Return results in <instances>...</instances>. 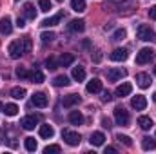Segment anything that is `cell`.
<instances>
[{
	"label": "cell",
	"mask_w": 156,
	"mask_h": 154,
	"mask_svg": "<svg viewBox=\"0 0 156 154\" xmlns=\"http://www.w3.org/2000/svg\"><path fill=\"white\" fill-rule=\"evenodd\" d=\"M136 37L140 40H144V42H153L156 38L154 31L151 29V26H147V24H142V26H138V29H136Z\"/></svg>",
	"instance_id": "6da1fadb"
},
{
	"label": "cell",
	"mask_w": 156,
	"mask_h": 154,
	"mask_svg": "<svg viewBox=\"0 0 156 154\" xmlns=\"http://www.w3.org/2000/svg\"><path fill=\"white\" fill-rule=\"evenodd\" d=\"M7 53H9V56H11L13 60L20 58V56L26 53V51H24V44H22V40H15V42H11L9 47H7Z\"/></svg>",
	"instance_id": "7a4b0ae2"
},
{
	"label": "cell",
	"mask_w": 156,
	"mask_h": 154,
	"mask_svg": "<svg viewBox=\"0 0 156 154\" xmlns=\"http://www.w3.org/2000/svg\"><path fill=\"white\" fill-rule=\"evenodd\" d=\"M62 138H64V142L67 143V145H71V147H76L78 143H80V134L75 132V131H69V129H64L62 131Z\"/></svg>",
	"instance_id": "3957f363"
},
{
	"label": "cell",
	"mask_w": 156,
	"mask_h": 154,
	"mask_svg": "<svg viewBox=\"0 0 156 154\" xmlns=\"http://www.w3.org/2000/svg\"><path fill=\"white\" fill-rule=\"evenodd\" d=\"M153 49L151 47H144V49H140L138 53H136V64H140V65H144V64H147V62H151L153 60Z\"/></svg>",
	"instance_id": "277c9868"
},
{
	"label": "cell",
	"mask_w": 156,
	"mask_h": 154,
	"mask_svg": "<svg viewBox=\"0 0 156 154\" xmlns=\"http://www.w3.org/2000/svg\"><path fill=\"white\" fill-rule=\"evenodd\" d=\"M37 123H38V116H35V114L24 116V118L20 120V125H22V129H26V131H33V129L37 127Z\"/></svg>",
	"instance_id": "5b68a950"
},
{
	"label": "cell",
	"mask_w": 156,
	"mask_h": 154,
	"mask_svg": "<svg viewBox=\"0 0 156 154\" xmlns=\"http://www.w3.org/2000/svg\"><path fill=\"white\" fill-rule=\"evenodd\" d=\"M115 120H116L118 125H129V113L123 109V107H116L115 109Z\"/></svg>",
	"instance_id": "8992f818"
},
{
	"label": "cell",
	"mask_w": 156,
	"mask_h": 154,
	"mask_svg": "<svg viewBox=\"0 0 156 154\" xmlns=\"http://www.w3.org/2000/svg\"><path fill=\"white\" fill-rule=\"evenodd\" d=\"M31 102H33V105H35V107H38V109L47 107V103H49V100H47V96H45L44 93H35V94H33V98H31Z\"/></svg>",
	"instance_id": "52a82bcc"
},
{
	"label": "cell",
	"mask_w": 156,
	"mask_h": 154,
	"mask_svg": "<svg viewBox=\"0 0 156 154\" xmlns=\"http://www.w3.org/2000/svg\"><path fill=\"white\" fill-rule=\"evenodd\" d=\"M125 75H127V71H125V69L113 67V69H109V71H107V80H109V82H118V80H122Z\"/></svg>",
	"instance_id": "ba28073f"
},
{
	"label": "cell",
	"mask_w": 156,
	"mask_h": 154,
	"mask_svg": "<svg viewBox=\"0 0 156 154\" xmlns=\"http://www.w3.org/2000/svg\"><path fill=\"white\" fill-rule=\"evenodd\" d=\"M127 56H129V51H127V49H122V47L115 49V51L109 54V58H111L113 62H123V60H127Z\"/></svg>",
	"instance_id": "9c48e42d"
},
{
	"label": "cell",
	"mask_w": 156,
	"mask_h": 154,
	"mask_svg": "<svg viewBox=\"0 0 156 154\" xmlns=\"http://www.w3.org/2000/svg\"><path fill=\"white\" fill-rule=\"evenodd\" d=\"M11 31H13L11 18H9V16H2V18H0V33H2V35H11Z\"/></svg>",
	"instance_id": "30bf717a"
},
{
	"label": "cell",
	"mask_w": 156,
	"mask_h": 154,
	"mask_svg": "<svg viewBox=\"0 0 156 154\" xmlns=\"http://www.w3.org/2000/svg\"><path fill=\"white\" fill-rule=\"evenodd\" d=\"M131 105H133V109H136V111H144L145 107H147V100H145V96H134L133 100H131Z\"/></svg>",
	"instance_id": "8fae6325"
},
{
	"label": "cell",
	"mask_w": 156,
	"mask_h": 154,
	"mask_svg": "<svg viewBox=\"0 0 156 154\" xmlns=\"http://www.w3.org/2000/svg\"><path fill=\"white\" fill-rule=\"evenodd\" d=\"M67 29L71 31V33H82L83 29H85V22L83 20H71L69 24H67Z\"/></svg>",
	"instance_id": "7c38bea8"
},
{
	"label": "cell",
	"mask_w": 156,
	"mask_h": 154,
	"mask_svg": "<svg viewBox=\"0 0 156 154\" xmlns=\"http://www.w3.org/2000/svg\"><path fill=\"white\" fill-rule=\"evenodd\" d=\"M136 83H138V87L147 89V87H151V76L147 73H138L136 75Z\"/></svg>",
	"instance_id": "4fadbf2b"
},
{
	"label": "cell",
	"mask_w": 156,
	"mask_h": 154,
	"mask_svg": "<svg viewBox=\"0 0 156 154\" xmlns=\"http://www.w3.org/2000/svg\"><path fill=\"white\" fill-rule=\"evenodd\" d=\"M87 93H91V94H96V93H100L102 91V82L98 80V78H93L91 82H87Z\"/></svg>",
	"instance_id": "5bb4252c"
},
{
	"label": "cell",
	"mask_w": 156,
	"mask_h": 154,
	"mask_svg": "<svg viewBox=\"0 0 156 154\" xmlns=\"http://www.w3.org/2000/svg\"><path fill=\"white\" fill-rule=\"evenodd\" d=\"M131 91H133V85H131L129 82H123L122 85H118V87H116V96H120V98L129 96V94H131Z\"/></svg>",
	"instance_id": "9a60e30c"
},
{
	"label": "cell",
	"mask_w": 156,
	"mask_h": 154,
	"mask_svg": "<svg viewBox=\"0 0 156 154\" xmlns=\"http://www.w3.org/2000/svg\"><path fill=\"white\" fill-rule=\"evenodd\" d=\"M80 103V96L78 94H67V96H64V100H62V105L64 107H75Z\"/></svg>",
	"instance_id": "2e32d148"
},
{
	"label": "cell",
	"mask_w": 156,
	"mask_h": 154,
	"mask_svg": "<svg viewBox=\"0 0 156 154\" xmlns=\"http://www.w3.org/2000/svg\"><path fill=\"white\" fill-rule=\"evenodd\" d=\"M38 134H40V138H45V140H49V138H53V136H55V129H53L51 125H40Z\"/></svg>",
	"instance_id": "e0dca14e"
},
{
	"label": "cell",
	"mask_w": 156,
	"mask_h": 154,
	"mask_svg": "<svg viewBox=\"0 0 156 154\" xmlns=\"http://www.w3.org/2000/svg\"><path fill=\"white\" fill-rule=\"evenodd\" d=\"M89 142H91V145H94V147H100V145H104V142H105V136H104V132H93Z\"/></svg>",
	"instance_id": "ac0fdd59"
},
{
	"label": "cell",
	"mask_w": 156,
	"mask_h": 154,
	"mask_svg": "<svg viewBox=\"0 0 156 154\" xmlns=\"http://www.w3.org/2000/svg\"><path fill=\"white\" fill-rule=\"evenodd\" d=\"M62 16H64V13H56L55 16H51V18H45V20L42 22V26H44V27H51V26H56V24L62 20Z\"/></svg>",
	"instance_id": "d6986e66"
},
{
	"label": "cell",
	"mask_w": 156,
	"mask_h": 154,
	"mask_svg": "<svg viewBox=\"0 0 156 154\" xmlns=\"http://www.w3.org/2000/svg\"><path fill=\"white\" fill-rule=\"evenodd\" d=\"M69 121H71L73 125H82V123H83V114H82L80 111H71V113H69Z\"/></svg>",
	"instance_id": "ffe728a7"
},
{
	"label": "cell",
	"mask_w": 156,
	"mask_h": 154,
	"mask_svg": "<svg viewBox=\"0 0 156 154\" xmlns=\"http://www.w3.org/2000/svg\"><path fill=\"white\" fill-rule=\"evenodd\" d=\"M73 62H75V56H73L71 53H64V54L60 56V60H58V64H60L62 67H69Z\"/></svg>",
	"instance_id": "44dd1931"
},
{
	"label": "cell",
	"mask_w": 156,
	"mask_h": 154,
	"mask_svg": "<svg viewBox=\"0 0 156 154\" xmlns=\"http://www.w3.org/2000/svg\"><path fill=\"white\" fill-rule=\"evenodd\" d=\"M138 125H140V129H144V131H149L154 123H153V120L149 118V116H140L138 118Z\"/></svg>",
	"instance_id": "7402d4cb"
},
{
	"label": "cell",
	"mask_w": 156,
	"mask_h": 154,
	"mask_svg": "<svg viewBox=\"0 0 156 154\" xmlns=\"http://www.w3.org/2000/svg\"><path fill=\"white\" fill-rule=\"evenodd\" d=\"M71 76H73V80H76V82H83L85 80V69L83 67H73V73H71Z\"/></svg>",
	"instance_id": "603a6c76"
},
{
	"label": "cell",
	"mask_w": 156,
	"mask_h": 154,
	"mask_svg": "<svg viewBox=\"0 0 156 154\" xmlns=\"http://www.w3.org/2000/svg\"><path fill=\"white\" fill-rule=\"evenodd\" d=\"M24 16L29 18V20H35L37 18V11L31 4H24Z\"/></svg>",
	"instance_id": "cb8c5ba5"
},
{
	"label": "cell",
	"mask_w": 156,
	"mask_h": 154,
	"mask_svg": "<svg viewBox=\"0 0 156 154\" xmlns=\"http://www.w3.org/2000/svg\"><path fill=\"white\" fill-rule=\"evenodd\" d=\"M71 82H69V78L66 76V75H60V76H56L53 80V85L55 87H67Z\"/></svg>",
	"instance_id": "d4e9b609"
},
{
	"label": "cell",
	"mask_w": 156,
	"mask_h": 154,
	"mask_svg": "<svg viewBox=\"0 0 156 154\" xmlns=\"http://www.w3.org/2000/svg\"><path fill=\"white\" fill-rule=\"evenodd\" d=\"M142 147H144L145 151H153V149H156V140H154V138L145 136V138L142 140Z\"/></svg>",
	"instance_id": "484cf974"
},
{
	"label": "cell",
	"mask_w": 156,
	"mask_h": 154,
	"mask_svg": "<svg viewBox=\"0 0 156 154\" xmlns=\"http://www.w3.org/2000/svg\"><path fill=\"white\" fill-rule=\"evenodd\" d=\"M71 9L76 13H83L85 11V0H71Z\"/></svg>",
	"instance_id": "4316f807"
},
{
	"label": "cell",
	"mask_w": 156,
	"mask_h": 154,
	"mask_svg": "<svg viewBox=\"0 0 156 154\" xmlns=\"http://www.w3.org/2000/svg\"><path fill=\"white\" fill-rule=\"evenodd\" d=\"M29 78H31V82H33V83H42V82L45 80L44 73H42L40 69H35V71L31 73V76H29Z\"/></svg>",
	"instance_id": "83f0119b"
},
{
	"label": "cell",
	"mask_w": 156,
	"mask_h": 154,
	"mask_svg": "<svg viewBox=\"0 0 156 154\" xmlns=\"http://www.w3.org/2000/svg\"><path fill=\"white\" fill-rule=\"evenodd\" d=\"M11 96H13L15 100H22V98L26 96V89H24V87H13V89H11Z\"/></svg>",
	"instance_id": "f1b7e54d"
},
{
	"label": "cell",
	"mask_w": 156,
	"mask_h": 154,
	"mask_svg": "<svg viewBox=\"0 0 156 154\" xmlns=\"http://www.w3.org/2000/svg\"><path fill=\"white\" fill-rule=\"evenodd\" d=\"M4 114L5 116H16V113H18V107L15 105V103H7V105H4Z\"/></svg>",
	"instance_id": "f546056e"
},
{
	"label": "cell",
	"mask_w": 156,
	"mask_h": 154,
	"mask_svg": "<svg viewBox=\"0 0 156 154\" xmlns=\"http://www.w3.org/2000/svg\"><path fill=\"white\" fill-rule=\"evenodd\" d=\"M127 37V33H125V29H116L115 33H113V37H111V40L113 42H122V40Z\"/></svg>",
	"instance_id": "4dcf8cb0"
},
{
	"label": "cell",
	"mask_w": 156,
	"mask_h": 154,
	"mask_svg": "<svg viewBox=\"0 0 156 154\" xmlns=\"http://www.w3.org/2000/svg\"><path fill=\"white\" fill-rule=\"evenodd\" d=\"M24 145H26V149L31 151V152L37 151V140H35V138H26V140H24Z\"/></svg>",
	"instance_id": "1f68e13d"
},
{
	"label": "cell",
	"mask_w": 156,
	"mask_h": 154,
	"mask_svg": "<svg viewBox=\"0 0 156 154\" xmlns=\"http://www.w3.org/2000/svg\"><path fill=\"white\" fill-rule=\"evenodd\" d=\"M38 5H40V9L44 11V13H47L51 7H53V4H51V0H38Z\"/></svg>",
	"instance_id": "d6a6232c"
},
{
	"label": "cell",
	"mask_w": 156,
	"mask_h": 154,
	"mask_svg": "<svg viewBox=\"0 0 156 154\" xmlns=\"http://www.w3.org/2000/svg\"><path fill=\"white\" fill-rule=\"evenodd\" d=\"M40 38H42V44H49V42H53V38H55V33H51V31L47 33L45 31V33L40 35Z\"/></svg>",
	"instance_id": "836d02e7"
},
{
	"label": "cell",
	"mask_w": 156,
	"mask_h": 154,
	"mask_svg": "<svg viewBox=\"0 0 156 154\" xmlns=\"http://www.w3.org/2000/svg\"><path fill=\"white\" fill-rule=\"evenodd\" d=\"M22 44H24V51H26V53H31V47H33L31 38H29V37H24V38H22Z\"/></svg>",
	"instance_id": "e575fe53"
},
{
	"label": "cell",
	"mask_w": 156,
	"mask_h": 154,
	"mask_svg": "<svg viewBox=\"0 0 156 154\" xmlns=\"http://www.w3.org/2000/svg\"><path fill=\"white\" fill-rule=\"evenodd\" d=\"M62 151V147L60 145H47L45 149H44V152L45 154H53V152H60Z\"/></svg>",
	"instance_id": "d590c367"
},
{
	"label": "cell",
	"mask_w": 156,
	"mask_h": 154,
	"mask_svg": "<svg viewBox=\"0 0 156 154\" xmlns=\"http://www.w3.org/2000/svg\"><path fill=\"white\" fill-rule=\"evenodd\" d=\"M116 140H120V142H122L123 145H127V147H131V145H133L131 138H129V136H125V134H118V136H116Z\"/></svg>",
	"instance_id": "8d00e7d4"
},
{
	"label": "cell",
	"mask_w": 156,
	"mask_h": 154,
	"mask_svg": "<svg viewBox=\"0 0 156 154\" xmlns=\"http://www.w3.org/2000/svg\"><path fill=\"white\" fill-rule=\"evenodd\" d=\"M45 65H47V69H51V71H53V69H56V67H58V64H56V60H55V58H53V56H49V58H47V60H45Z\"/></svg>",
	"instance_id": "74e56055"
},
{
	"label": "cell",
	"mask_w": 156,
	"mask_h": 154,
	"mask_svg": "<svg viewBox=\"0 0 156 154\" xmlns=\"http://www.w3.org/2000/svg\"><path fill=\"white\" fill-rule=\"evenodd\" d=\"M16 76H18V78H29L31 75L27 73V69H26V67H16Z\"/></svg>",
	"instance_id": "f35d334b"
},
{
	"label": "cell",
	"mask_w": 156,
	"mask_h": 154,
	"mask_svg": "<svg viewBox=\"0 0 156 154\" xmlns=\"http://www.w3.org/2000/svg\"><path fill=\"white\" fill-rule=\"evenodd\" d=\"M102 127H104V129H111V121H109L107 118H102Z\"/></svg>",
	"instance_id": "ab89813d"
},
{
	"label": "cell",
	"mask_w": 156,
	"mask_h": 154,
	"mask_svg": "<svg viewBox=\"0 0 156 154\" xmlns=\"http://www.w3.org/2000/svg\"><path fill=\"white\" fill-rule=\"evenodd\" d=\"M16 27H20V29H22V27H26V20L18 16V20H16Z\"/></svg>",
	"instance_id": "60d3db41"
},
{
	"label": "cell",
	"mask_w": 156,
	"mask_h": 154,
	"mask_svg": "<svg viewBox=\"0 0 156 154\" xmlns=\"http://www.w3.org/2000/svg\"><path fill=\"white\" fill-rule=\"evenodd\" d=\"M102 100H104V102H111V100H113L111 93H107V91H105V93H104V96H102Z\"/></svg>",
	"instance_id": "b9f144b4"
},
{
	"label": "cell",
	"mask_w": 156,
	"mask_h": 154,
	"mask_svg": "<svg viewBox=\"0 0 156 154\" xmlns=\"http://www.w3.org/2000/svg\"><path fill=\"white\" fill-rule=\"evenodd\" d=\"M149 16H151L153 20H156V5H153V7L149 9Z\"/></svg>",
	"instance_id": "7bdbcfd3"
},
{
	"label": "cell",
	"mask_w": 156,
	"mask_h": 154,
	"mask_svg": "<svg viewBox=\"0 0 156 154\" xmlns=\"http://www.w3.org/2000/svg\"><path fill=\"white\" fill-rule=\"evenodd\" d=\"M115 152H116L115 147H105V154H115Z\"/></svg>",
	"instance_id": "ee69618b"
},
{
	"label": "cell",
	"mask_w": 156,
	"mask_h": 154,
	"mask_svg": "<svg viewBox=\"0 0 156 154\" xmlns=\"http://www.w3.org/2000/svg\"><path fill=\"white\" fill-rule=\"evenodd\" d=\"M153 100H154V102H156V93H154V94H153Z\"/></svg>",
	"instance_id": "f6af8a7d"
},
{
	"label": "cell",
	"mask_w": 156,
	"mask_h": 154,
	"mask_svg": "<svg viewBox=\"0 0 156 154\" xmlns=\"http://www.w3.org/2000/svg\"><path fill=\"white\" fill-rule=\"evenodd\" d=\"M0 109H4V105H2V103H0Z\"/></svg>",
	"instance_id": "bcb514c9"
},
{
	"label": "cell",
	"mask_w": 156,
	"mask_h": 154,
	"mask_svg": "<svg viewBox=\"0 0 156 154\" xmlns=\"http://www.w3.org/2000/svg\"><path fill=\"white\" fill-rule=\"evenodd\" d=\"M154 75H156V65H154Z\"/></svg>",
	"instance_id": "7dc6e473"
},
{
	"label": "cell",
	"mask_w": 156,
	"mask_h": 154,
	"mask_svg": "<svg viewBox=\"0 0 156 154\" xmlns=\"http://www.w3.org/2000/svg\"><path fill=\"white\" fill-rule=\"evenodd\" d=\"M58 2H62V0H58Z\"/></svg>",
	"instance_id": "c3c4849f"
},
{
	"label": "cell",
	"mask_w": 156,
	"mask_h": 154,
	"mask_svg": "<svg viewBox=\"0 0 156 154\" xmlns=\"http://www.w3.org/2000/svg\"><path fill=\"white\" fill-rule=\"evenodd\" d=\"M16 2H18V0H16Z\"/></svg>",
	"instance_id": "681fc988"
}]
</instances>
